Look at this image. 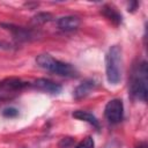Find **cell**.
Masks as SVG:
<instances>
[{"instance_id": "obj_2", "label": "cell", "mask_w": 148, "mask_h": 148, "mask_svg": "<svg viewBox=\"0 0 148 148\" xmlns=\"http://www.w3.org/2000/svg\"><path fill=\"white\" fill-rule=\"evenodd\" d=\"M123 73V54L119 45H112L105 56V74L110 84H118Z\"/></svg>"}, {"instance_id": "obj_13", "label": "cell", "mask_w": 148, "mask_h": 148, "mask_svg": "<svg viewBox=\"0 0 148 148\" xmlns=\"http://www.w3.org/2000/svg\"><path fill=\"white\" fill-rule=\"evenodd\" d=\"M95 147V142H94V139L91 136H87L84 138L81 142H79L75 148H94Z\"/></svg>"}, {"instance_id": "obj_4", "label": "cell", "mask_w": 148, "mask_h": 148, "mask_svg": "<svg viewBox=\"0 0 148 148\" xmlns=\"http://www.w3.org/2000/svg\"><path fill=\"white\" fill-rule=\"evenodd\" d=\"M28 86V82L17 77H8L0 81V101L13 99Z\"/></svg>"}, {"instance_id": "obj_10", "label": "cell", "mask_w": 148, "mask_h": 148, "mask_svg": "<svg viewBox=\"0 0 148 148\" xmlns=\"http://www.w3.org/2000/svg\"><path fill=\"white\" fill-rule=\"evenodd\" d=\"M101 13H102L109 21H111L114 25H119V24L121 23V21H123V20H121V14H120L114 7H112L111 5H105V6H103Z\"/></svg>"}, {"instance_id": "obj_18", "label": "cell", "mask_w": 148, "mask_h": 148, "mask_svg": "<svg viewBox=\"0 0 148 148\" xmlns=\"http://www.w3.org/2000/svg\"><path fill=\"white\" fill-rule=\"evenodd\" d=\"M135 148H147V142H139V145L135 147Z\"/></svg>"}, {"instance_id": "obj_11", "label": "cell", "mask_w": 148, "mask_h": 148, "mask_svg": "<svg viewBox=\"0 0 148 148\" xmlns=\"http://www.w3.org/2000/svg\"><path fill=\"white\" fill-rule=\"evenodd\" d=\"M72 116H73L74 118L79 119V120H82V121H86V123L92 125V126L96 127V128H99V121L97 120V118H96L92 113H90V112H88V111L76 110V111L73 112Z\"/></svg>"}, {"instance_id": "obj_5", "label": "cell", "mask_w": 148, "mask_h": 148, "mask_svg": "<svg viewBox=\"0 0 148 148\" xmlns=\"http://www.w3.org/2000/svg\"><path fill=\"white\" fill-rule=\"evenodd\" d=\"M104 116L110 124H118L124 117V104L121 99L113 98L109 101L104 108Z\"/></svg>"}, {"instance_id": "obj_8", "label": "cell", "mask_w": 148, "mask_h": 148, "mask_svg": "<svg viewBox=\"0 0 148 148\" xmlns=\"http://www.w3.org/2000/svg\"><path fill=\"white\" fill-rule=\"evenodd\" d=\"M97 83L91 80V79H88V80H84L82 83H80L75 89H74V92H73V96L75 99H81V98H84L86 96H88L95 88H96Z\"/></svg>"}, {"instance_id": "obj_7", "label": "cell", "mask_w": 148, "mask_h": 148, "mask_svg": "<svg viewBox=\"0 0 148 148\" xmlns=\"http://www.w3.org/2000/svg\"><path fill=\"white\" fill-rule=\"evenodd\" d=\"M32 86L35 88H37L38 90H42V91H45L49 94H59L62 89V87L59 83H57L52 80H49V79H44V77H39V79L35 80Z\"/></svg>"}, {"instance_id": "obj_17", "label": "cell", "mask_w": 148, "mask_h": 148, "mask_svg": "<svg viewBox=\"0 0 148 148\" xmlns=\"http://www.w3.org/2000/svg\"><path fill=\"white\" fill-rule=\"evenodd\" d=\"M136 6H138V2H131V3L128 5V10H131V12L135 10Z\"/></svg>"}, {"instance_id": "obj_3", "label": "cell", "mask_w": 148, "mask_h": 148, "mask_svg": "<svg viewBox=\"0 0 148 148\" xmlns=\"http://www.w3.org/2000/svg\"><path fill=\"white\" fill-rule=\"evenodd\" d=\"M36 64L40 68L46 69V71L52 72V73L58 74V75H61V76H76L77 75L75 68L71 64L60 61V60H58V59H56L52 56L46 54V53L37 56Z\"/></svg>"}, {"instance_id": "obj_14", "label": "cell", "mask_w": 148, "mask_h": 148, "mask_svg": "<svg viewBox=\"0 0 148 148\" xmlns=\"http://www.w3.org/2000/svg\"><path fill=\"white\" fill-rule=\"evenodd\" d=\"M18 114V110L15 108H6L2 111V116L7 117V118H14Z\"/></svg>"}, {"instance_id": "obj_1", "label": "cell", "mask_w": 148, "mask_h": 148, "mask_svg": "<svg viewBox=\"0 0 148 148\" xmlns=\"http://www.w3.org/2000/svg\"><path fill=\"white\" fill-rule=\"evenodd\" d=\"M147 83H148V69L147 62L145 60L134 65L130 80H128V88L130 94L133 98L146 101L147 99Z\"/></svg>"}, {"instance_id": "obj_12", "label": "cell", "mask_w": 148, "mask_h": 148, "mask_svg": "<svg viewBox=\"0 0 148 148\" xmlns=\"http://www.w3.org/2000/svg\"><path fill=\"white\" fill-rule=\"evenodd\" d=\"M53 18V16L50 13H38L37 15H35L31 20V22L34 24H44L46 22H50Z\"/></svg>"}, {"instance_id": "obj_15", "label": "cell", "mask_w": 148, "mask_h": 148, "mask_svg": "<svg viewBox=\"0 0 148 148\" xmlns=\"http://www.w3.org/2000/svg\"><path fill=\"white\" fill-rule=\"evenodd\" d=\"M72 143H73V140H72L71 138H64V139L60 141L59 147H60V148H68Z\"/></svg>"}, {"instance_id": "obj_9", "label": "cell", "mask_w": 148, "mask_h": 148, "mask_svg": "<svg viewBox=\"0 0 148 148\" xmlns=\"http://www.w3.org/2000/svg\"><path fill=\"white\" fill-rule=\"evenodd\" d=\"M80 25V18L76 16H62L57 20V27L64 31H73Z\"/></svg>"}, {"instance_id": "obj_6", "label": "cell", "mask_w": 148, "mask_h": 148, "mask_svg": "<svg viewBox=\"0 0 148 148\" xmlns=\"http://www.w3.org/2000/svg\"><path fill=\"white\" fill-rule=\"evenodd\" d=\"M0 27L3 29L8 30L17 40L20 42H27V40H32L37 37V32L34 31L32 29H28L24 27H18L12 23H0Z\"/></svg>"}, {"instance_id": "obj_16", "label": "cell", "mask_w": 148, "mask_h": 148, "mask_svg": "<svg viewBox=\"0 0 148 148\" xmlns=\"http://www.w3.org/2000/svg\"><path fill=\"white\" fill-rule=\"evenodd\" d=\"M12 49H14L13 44L5 40H0V50H12Z\"/></svg>"}]
</instances>
